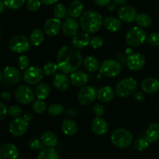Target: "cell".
I'll return each instance as SVG.
<instances>
[{
	"label": "cell",
	"instance_id": "obj_31",
	"mask_svg": "<svg viewBox=\"0 0 159 159\" xmlns=\"http://www.w3.org/2000/svg\"><path fill=\"white\" fill-rule=\"evenodd\" d=\"M83 65L89 72H96L99 68V61L93 56H88L83 61Z\"/></svg>",
	"mask_w": 159,
	"mask_h": 159
},
{
	"label": "cell",
	"instance_id": "obj_35",
	"mask_svg": "<svg viewBox=\"0 0 159 159\" xmlns=\"http://www.w3.org/2000/svg\"><path fill=\"white\" fill-rule=\"evenodd\" d=\"M57 70H58V66L57 64L54 62H48L45 64L43 67V73L48 76L54 75L57 73Z\"/></svg>",
	"mask_w": 159,
	"mask_h": 159
},
{
	"label": "cell",
	"instance_id": "obj_32",
	"mask_svg": "<svg viewBox=\"0 0 159 159\" xmlns=\"http://www.w3.org/2000/svg\"><path fill=\"white\" fill-rule=\"evenodd\" d=\"M37 159H60V157L54 148H46L40 151Z\"/></svg>",
	"mask_w": 159,
	"mask_h": 159
},
{
	"label": "cell",
	"instance_id": "obj_34",
	"mask_svg": "<svg viewBox=\"0 0 159 159\" xmlns=\"http://www.w3.org/2000/svg\"><path fill=\"white\" fill-rule=\"evenodd\" d=\"M67 14H68V10L65 5L61 4V3L55 5L54 8V15L55 18L62 20L67 16Z\"/></svg>",
	"mask_w": 159,
	"mask_h": 159
},
{
	"label": "cell",
	"instance_id": "obj_22",
	"mask_svg": "<svg viewBox=\"0 0 159 159\" xmlns=\"http://www.w3.org/2000/svg\"><path fill=\"white\" fill-rule=\"evenodd\" d=\"M115 96V91L110 86H103L97 92V99L102 102H110Z\"/></svg>",
	"mask_w": 159,
	"mask_h": 159
},
{
	"label": "cell",
	"instance_id": "obj_58",
	"mask_svg": "<svg viewBox=\"0 0 159 159\" xmlns=\"http://www.w3.org/2000/svg\"><path fill=\"white\" fill-rule=\"evenodd\" d=\"M0 36H1V29H0Z\"/></svg>",
	"mask_w": 159,
	"mask_h": 159
},
{
	"label": "cell",
	"instance_id": "obj_46",
	"mask_svg": "<svg viewBox=\"0 0 159 159\" xmlns=\"http://www.w3.org/2000/svg\"><path fill=\"white\" fill-rule=\"evenodd\" d=\"M93 112L96 117H101L103 116L104 113H105V109L102 104L97 103L93 106Z\"/></svg>",
	"mask_w": 159,
	"mask_h": 159
},
{
	"label": "cell",
	"instance_id": "obj_24",
	"mask_svg": "<svg viewBox=\"0 0 159 159\" xmlns=\"http://www.w3.org/2000/svg\"><path fill=\"white\" fill-rule=\"evenodd\" d=\"M61 130L66 136L72 137L77 133L78 126L72 120L65 119L62 121Z\"/></svg>",
	"mask_w": 159,
	"mask_h": 159
},
{
	"label": "cell",
	"instance_id": "obj_55",
	"mask_svg": "<svg viewBox=\"0 0 159 159\" xmlns=\"http://www.w3.org/2000/svg\"><path fill=\"white\" fill-rule=\"evenodd\" d=\"M108 8H109V9H110V11H112V10H113V9H114L115 5L114 4H111V6H110H110H108Z\"/></svg>",
	"mask_w": 159,
	"mask_h": 159
},
{
	"label": "cell",
	"instance_id": "obj_17",
	"mask_svg": "<svg viewBox=\"0 0 159 159\" xmlns=\"http://www.w3.org/2000/svg\"><path fill=\"white\" fill-rule=\"evenodd\" d=\"M70 81L66 74L64 72L56 73L54 75L53 85L57 89L58 91L65 92L69 88Z\"/></svg>",
	"mask_w": 159,
	"mask_h": 159
},
{
	"label": "cell",
	"instance_id": "obj_33",
	"mask_svg": "<svg viewBox=\"0 0 159 159\" xmlns=\"http://www.w3.org/2000/svg\"><path fill=\"white\" fill-rule=\"evenodd\" d=\"M136 22L138 26L141 28H148L152 25V20L148 15L145 13L138 14Z\"/></svg>",
	"mask_w": 159,
	"mask_h": 159
},
{
	"label": "cell",
	"instance_id": "obj_42",
	"mask_svg": "<svg viewBox=\"0 0 159 159\" xmlns=\"http://www.w3.org/2000/svg\"><path fill=\"white\" fill-rule=\"evenodd\" d=\"M89 44L94 49H99V48H101L103 46L104 40L102 37H99V36H96V37H93V38L90 39Z\"/></svg>",
	"mask_w": 159,
	"mask_h": 159
},
{
	"label": "cell",
	"instance_id": "obj_54",
	"mask_svg": "<svg viewBox=\"0 0 159 159\" xmlns=\"http://www.w3.org/2000/svg\"><path fill=\"white\" fill-rule=\"evenodd\" d=\"M5 4H4V2L2 1V0H0V14L2 13V12H3V10H4L5 9Z\"/></svg>",
	"mask_w": 159,
	"mask_h": 159
},
{
	"label": "cell",
	"instance_id": "obj_57",
	"mask_svg": "<svg viewBox=\"0 0 159 159\" xmlns=\"http://www.w3.org/2000/svg\"><path fill=\"white\" fill-rule=\"evenodd\" d=\"M3 157H2V152L0 151V159H2Z\"/></svg>",
	"mask_w": 159,
	"mask_h": 159
},
{
	"label": "cell",
	"instance_id": "obj_18",
	"mask_svg": "<svg viewBox=\"0 0 159 159\" xmlns=\"http://www.w3.org/2000/svg\"><path fill=\"white\" fill-rule=\"evenodd\" d=\"M89 81V75L83 71H75L71 73L70 82L74 86L81 88L85 86Z\"/></svg>",
	"mask_w": 159,
	"mask_h": 159
},
{
	"label": "cell",
	"instance_id": "obj_15",
	"mask_svg": "<svg viewBox=\"0 0 159 159\" xmlns=\"http://www.w3.org/2000/svg\"><path fill=\"white\" fill-rule=\"evenodd\" d=\"M137 10L133 6H122L118 10V16L119 19L125 23H130L136 20Z\"/></svg>",
	"mask_w": 159,
	"mask_h": 159
},
{
	"label": "cell",
	"instance_id": "obj_44",
	"mask_svg": "<svg viewBox=\"0 0 159 159\" xmlns=\"http://www.w3.org/2000/svg\"><path fill=\"white\" fill-rule=\"evenodd\" d=\"M147 42L153 47L159 46V33H152L147 37Z\"/></svg>",
	"mask_w": 159,
	"mask_h": 159
},
{
	"label": "cell",
	"instance_id": "obj_14",
	"mask_svg": "<svg viewBox=\"0 0 159 159\" xmlns=\"http://www.w3.org/2000/svg\"><path fill=\"white\" fill-rule=\"evenodd\" d=\"M79 29V24L77 20L73 17H68L62 23L61 30L65 36L68 37H74Z\"/></svg>",
	"mask_w": 159,
	"mask_h": 159
},
{
	"label": "cell",
	"instance_id": "obj_56",
	"mask_svg": "<svg viewBox=\"0 0 159 159\" xmlns=\"http://www.w3.org/2000/svg\"><path fill=\"white\" fill-rule=\"evenodd\" d=\"M3 78V75H2V72L1 71H0V82H1L2 79Z\"/></svg>",
	"mask_w": 159,
	"mask_h": 159
},
{
	"label": "cell",
	"instance_id": "obj_49",
	"mask_svg": "<svg viewBox=\"0 0 159 159\" xmlns=\"http://www.w3.org/2000/svg\"><path fill=\"white\" fill-rule=\"evenodd\" d=\"M40 1L44 6H52V5L56 4L58 0H40Z\"/></svg>",
	"mask_w": 159,
	"mask_h": 159
},
{
	"label": "cell",
	"instance_id": "obj_43",
	"mask_svg": "<svg viewBox=\"0 0 159 159\" xmlns=\"http://www.w3.org/2000/svg\"><path fill=\"white\" fill-rule=\"evenodd\" d=\"M41 4L42 3L40 0H28L26 7L31 12H36L40 9Z\"/></svg>",
	"mask_w": 159,
	"mask_h": 159
},
{
	"label": "cell",
	"instance_id": "obj_19",
	"mask_svg": "<svg viewBox=\"0 0 159 159\" xmlns=\"http://www.w3.org/2000/svg\"><path fill=\"white\" fill-rule=\"evenodd\" d=\"M143 92L148 94H154L159 91V81L155 78H147L141 82Z\"/></svg>",
	"mask_w": 159,
	"mask_h": 159
},
{
	"label": "cell",
	"instance_id": "obj_21",
	"mask_svg": "<svg viewBox=\"0 0 159 159\" xmlns=\"http://www.w3.org/2000/svg\"><path fill=\"white\" fill-rule=\"evenodd\" d=\"M90 43V37L88 33L80 32L76 34L72 38V45L77 49H83Z\"/></svg>",
	"mask_w": 159,
	"mask_h": 159
},
{
	"label": "cell",
	"instance_id": "obj_47",
	"mask_svg": "<svg viewBox=\"0 0 159 159\" xmlns=\"http://www.w3.org/2000/svg\"><path fill=\"white\" fill-rule=\"evenodd\" d=\"M7 115H8V109L6 108V107L2 103V102H0V121L6 119Z\"/></svg>",
	"mask_w": 159,
	"mask_h": 159
},
{
	"label": "cell",
	"instance_id": "obj_8",
	"mask_svg": "<svg viewBox=\"0 0 159 159\" xmlns=\"http://www.w3.org/2000/svg\"><path fill=\"white\" fill-rule=\"evenodd\" d=\"M122 67L120 64L115 60H108L104 61L102 65L99 66V72L105 77L113 78L117 76L121 72Z\"/></svg>",
	"mask_w": 159,
	"mask_h": 159
},
{
	"label": "cell",
	"instance_id": "obj_45",
	"mask_svg": "<svg viewBox=\"0 0 159 159\" xmlns=\"http://www.w3.org/2000/svg\"><path fill=\"white\" fill-rule=\"evenodd\" d=\"M22 113V110L20 107L18 106H11L9 109H8V114L12 118H17L20 117V115Z\"/></svg>",
	"mask_w": 159,
	"mask_h": 159
},
{
	"label": "cell",
	"instance_id": "obj_6",
	"mask_svg": "<svg viewBox=\"0 0 159 159\" xmlns=\"http://www.w3.org/2000/svg\"><path fill=\"white\" fill-rule=\"evenodd\" d=\"M137 89V82L134 78H126L120 81L115 88V93L119 97H128L135 93Z\"/></svg>",
	"mask_w": 159,
	"mask_h": 159
},
{
	"label": "cell",
	"instance_id": "obj_38",
	"mask_svg": "<svg viewBox=\"0 0 159 159\" xmlns=\"http://www.w3.org/2000/svg\"><path fill=\"white\" fill-rule=\"evenodd\" d=\"M33 110L37 114H41V113H44L47 110L46 103L43 100H41V99L35 100L34 103H33Z\"/></svg>",
	"mask_w": 159,
	"mask_h": 159
},
{
	"label": "cell",
	"instance_id": "obj_3",
	"mask_svg": "<svg viewBox=\"0 0 159 159\" xmlns=\"http://www.w3.org/2000/svg\"><path fill=\"white\" fill-rule=\"evenodd\" d=\"M111 142L115 147L126 148L129 147L133 141V135L128 130L119 128L115 130L110 137Z\"/></svg>",
	"mask_w": 159,
	"mask_h": 159
},
{
	"label": "cell",
	"instance_id": "obj_11",
	"mask_svg": "<svg viewBox=\"0 0 159 159\" xmlns=\"http://www.w3.org/2000/svg\"><path fill=\"white\" fill-rule=\"evenodd\" d=\"M43 69L39 67H29L23 73V79L28 85H37L43 79Z\"/></svg>",
	"mask_w": 159,
	"mask_h": 159
},
{
	"label": "cell",
	"instance_id": "obj_16",
	"mask_svg": "<svg viewBox=\"0 0 159 159\" xmlns=\"http://www.w3.org/2000/svg\"><path fill=\"white\" fill-rule=\"evenodd\" d=\"M61 25V21L59 19H48L43 25V31L48 37H54L59 33Z\"/></svg>",
	"mask_w": 159,
	"mask_h": 159
},
{
	"label": "cell",
	"instance_id": "obj_53",
	"mask_svg": "<svg viewBox=\"0 0 159 159\" xmlns=\"http://www.w3.org/2000/svg\"><path fill=\"white\" fill-rule=\"evenodd\" d=\"M129 0H114V2L116 4L120 5V6H124V5L127 4Z\"/></svg>",
	"mask_w": 159,
	"mask_h": 159
},
{
	"label": "cell",
	"instance_id": "obj_48",
	"mask_svg": "<svg viewBox=\"0 0 159 159\" xmlns=\"http://www.w3.org/2000/svg\"><path fill=\"white\" fill-rule=\"evenodd\" d=\"M112 0H94L95 3L99 6H105L110 4Z\"/></svg>",
	"mask_w": 159,
	"mask_h": 159
},
{
	"label": "cell",
	"instance_id": "obj_40",
	"mask_svg": "<svg viewBox=\"0 0 159 159\" xmlns=\"http://www.w3.org/2000/svg\"><path fill=\"white\" fill-rule=\"evenodd\" d=\"M17 65L20 70H26L29 68L30 59L26 55H20L17 58Z\"/></svg>",
	"mask_w": 159,
	"mask_h": 159
},
{
	"label": "cell",
	"instance_id": "obj_37",
	"mask_svg": "<svg viewBox=\"0 0 159 159\" xmlns=\"http://www.w3.org/2000/svg\"><path fill=\"white\" fill-rule=\"evenodd\" d=\"M64 107L59 103H54L51 105L48 108V112L50 115L53 116H60L64 112Z\"/></svg>",
	"mask_w": 159,
	"mask_h": 159
},
{
	"label": "cell",
	"instance_id": "obj_27",
	"mask_svg": "<svg viewBox=\"0 0 159 159\" xmlns=\"http://www.w3.org/2000/svg\"><path fill=\"white\" fill-rule=\"evenodd\" d=\"M103 25L106 29L110 32H117L122 26L120 20L114 16H108L105 18L103 20Z\"/></svg>",
	"mask_w": 159,
	"mask_h": 159
},
{
	"label": "cell",
	"instance_id": "obj_28",
	"mask_svg": "<svg viewBox=\"0 0 159 159\" xmlns=\"http://www.w3.org/2000/svg\"><path fill=\"white\" fill-rule=\"evenodd\" d=\"M83 3L79 0H75L69 5L68 9V15L73 18H77L80 16L83 12Z\"/></svg>",
	"mask_w": 159,
	"mask_h": 159
},
{
	"label": "cell",
	"instance_id": "obj_2",
	"mask_svg": "<svg viewBox=\"0 0 159 159\" xmlns=\"http://www.w3.org/2000/svg\"><path fill=\"white\" fill-rule=\"evenodd\" d=\"M102 24V16L96 11L89 10L81 15L80 26L84 32L88 34H96L100 30Z\"/></svg>",
	"mask_w": 159,
	"mask_h": 159
},
{
	"label": "cell",
	"instance_id": "obj_10",
	"mask_svg": "<svg viewBox=\"0 0 159 159\" xmlns=\"http://www.w3.org/2000/svg\"><path fill=\"white\" fill-rule=\"evenodd\" d=\"M34 92L27 85H20L15 90V98L20 104L28 105L34 101Z\"/></svg>",
	"mask_w": 159,
	"mask_h": 159
},
{
	"label": "cell",
	"instance_id": "obj_9",
	"mask_svg": "<svg viewBox=\"0 0 159 159\" xmlns=\"http://www.w3.org/2000/svg\"><path fill=\"white\" fill-rule=\"evenodd\" d=\"M97 90L90 85L82 87L78 93V101L82 106H89L97 98Z\"/></svg>",
	"mask_w": 159,
	"mask_h": 159
},
{
	"label": "cell",
	"instance_id": "obj_41",
	"mask_svg": "<svg viewBox=\"0 0 159 159\" xmlns=\"http://www.w3.org/2000/svg\"><path fill=\"white\" fill-rule=\"evenodd\" d=\"M28 146L32 150H42L43 149V144L42 143L41 140H39L37 138H32L28 141Z\"/></svg>",
	"mask_w": 159,
	"mask_h": 159
},
{
	"label": "cell",
	"instance_id": "obj_29",
	"mask_svg": "<svg viewBox=\"0 0 159 159\" xmlns=\"http://www.w3.org/2000/svg\"><path fill=\"white\" fill-rule=\"evenodd\" d=\"M51 93V88H50L49 85L47 83H40L35 88L34 90V94L37 96L38 99H47L48 96Z\"/></svg>",
	"mask_w": 159,
	"mask_h": 159
},
{
	"label": "cell",
	"instance_id": "obj_13",
	"mask_svg": "<svg viewBox=\"0 0 159 159\" xmlns=\"http://www.w3.org/2000/svg\"><path fill=\"white\" fill-rule=\"evenodd\" d=\"M3 78L6 82L11 84H18L23 79V75L18 68L12 66H7L2 71Z\"/></svg>",
	"mask_w": 159,
	"mask_h": 159
},
{
	"label": "cell",
	"instance_id": "obj_7",
	"mask_svg": "<svg viewBox=\"0 0 159 159\" xmlns=\"http://www.w3.org/2000/svg\"><path fill=\"white\" fill-rule=\"evenodd\" d=\"M30 48V41L24 35L12 37L9 42V48L12 52L22 54L27 52Z\"/></svg>",
	"mask_w": 159,
	"mask_h": 159
},
{
	"label": "cell",
	"instance_id": "obj_51",
	"mask_svg": "<svg viewBox=\"0 0 159 159\" xmlns=\"http://www.w3.org/2000/svg\"><path fill=\"white\" fill-rule=\"evenodd\" d=\"M0 97H1V99H4V100H9L11 98V94L9 93V92H3V93H1V95H0Z\"/></svg>",
	"mask_w": 159,
	"mask_h": 159
},
{
	"label": "cell",
	"instance_id": "obj_36",
	"mask_svg": "<svg viewBox=\"0 0 159 159\" xmlns=\"http://www.w3.org/2000/svg\"><path fill=\"white\" fill-rule=\"evenodd\" d=\"M5 6L9 9L16 10L23 6L24 4L25 0H3Z\"/></svg>",
	"mask_w": 159,
	"mask_h": 159
},
{
	"label": "cell",
	"instance_id": "obj_4",
	"mask_svg": "<svg viewBox=\"0 0 159 159\" xmlns=\"http://www.w3.org/2000/svg\"><path fill=\"white\" fill-rule=\"evenodd\" d=\"M32 113H27L24 117L15 118L9 124V130L15 137H21L24 134L29 127V121L32 119Z\"/></svg>",
	"mask_w": 159,
	"mask_h": 159
},
{
	"label": "cell",
	"instance_id": "obj_20",
	"mask_svg": "<svg viewBox=\"0 0 159 159\" xmlns=\"http://www.w3.org/2000/svg\"><path fill=\"white\" fill-rule=\"evenodd\" d=\"M92 130L96 134L104 135L109 130L108 123L102 117H96L92 123Z\"/></svg>",
	"mask_w": 159,
	"mask_h": 159
},
{
	"label": "cell",
	"instance_id": "obj_1",
	"mask_svg": "<svg viewBox=\"0 0 159 159\" xmlns=\"http://www.w3.org/2000/svg\"><path fill=\"white\" fill-rule=\"evenodd\" d=\"M82 62V57L79 49L73 46L62 47L57 54V65L61 72L69 74L77 71Z\"/></svg>",
	"mask_w": 159,
	"mask_h": 159
},
{
	"label": "cell",
	"instance_id": "obj_50",
	"mask_svg": "<svg viewBox=\"0 0 159 159\" xmlns=\"http://www.w3.org/2000/svg\"><path fill=\"white\" fill-rule=\"evenodd\" d=\"M66 114L68 116H69L70 117H75L76 115H77V113H76L75 110V109H68V110L65 111Z\"/></svg>",
	"mask_w": 159,
	"mask_h": 159
},
{
	"label": "cell",
	"instance_id": "obj_26",
	"mask_svg": "<svg viewBox=\"0 0 159 159\" xmlns=\"http://www.w3.org/2000/svg\"><path fill=\"white\" fill-rule=\"evenodd\" d=\"M43 146L46 148H55L58 143L57 137L54 132L52 131H46L42 134L40 138Z\"/></svg>",
	"mask_w": 159,
	"mask_h": 159
},
{
	"label": "cell",
	"instance_id": "obj_12",
	"mask_svg": "<svg viewBox=\"0 0 159 159\" xmlns=\"http://www.w3.org/2000/svg\"><path fill=\"white\" fill-rule=\"evenodd\" d=\"M127 67L131 71H139L145 65V58L140 53H132L127 58Z\"/></svg>",
	"mask_w": 159,
	"mask_h": 159
},
{
	"label": "cell",
	"instance_id": "obj_25",
	"mask_svg": "<svg viewBox=\"0 0 159 159\" xmlns=\"http://www.w3.org/2000/svg\"><path fill=\"white\" fill-rule=\"evenodd\" d=\"M145 138L149 143H155L159 140V124L153 123L148 127L145 132Z\"/></svg>",
	"mask_w": 159,
	"mask_h": 159
},
{
	"label": "cell",
	"instance_id": "obj_39",
	"mask_svg": "<svg viewBox=\"0 0 159 159\" xmlns=\"http://www.w3.org/2000/svg\"><path fill=\"white\" fill-rule=\"evenodd\" d=\"M148 146L149 142L147 141V139L145 138H139L135 141V148L139 152H142V151L146 150L148 148Z\"/></svg>",
	"mask_w": 159,
	"mask_h": 159
},
{
	"label": "cell",
	"instance_id": "obj_52",
	"mask_svg": "<svg viewBox=\"0 0 159 159\" xmlns=\"http://www.w3.org/2000/svg\"><path fill=\"white\" fill-rule=\"evenodd\" d=\"M134 99H136L137 101L141 102V101H143L144 99V96L141 93H137L136 94L134 95Z\"/></svg>",
	"mask_w": 159,
	"mask_h": 159
},
{
	"label": "cell",
	"instance_id": "obj_5",
	"mask_svg": "<svg viewBox=\"0 0 159 159\" xmlns=\"http://www.w3.org/2000/svg\"><path fill=\"white\" fill-rule=\"evenodd\" d=\"M125 40L130 47H139L147 40V34L139 26H134L127 32Z\"/></svg>",
	"mask_w": 159,
	"mask_h": 159
},
{
	"label": "cell",
	"instance_id": "obj_30",
	"mask_svg": "<svg viewBox=\"0 0 159 159\" xmlns=\"http://www.w3.org/2000/svg\"><path fill=\"white\" fill-rule=\"evenodd\" d=\"M44 40V33L40 29H35L30 35V41L33 46L37 47L41 44Z\"/></svg>",
	"mask_w": 159,
	"mask_h": 159
},
{
	"label": "cell",
	"instance_id": "obj_23",
	"mask_svg": "<svg viewBox=\"0 0 159 159\" xmlns=\"http://www.w3.org/2000/svg\"><path fill=\"white\" fill-rule=\"evenodd\" d=\"M1 152L4 159H17L20 155L18 148L13 144H7L4 145Z\"/></svg>",
	"mask_w": 159,
	"mask_h": 159
}]
</instances>
